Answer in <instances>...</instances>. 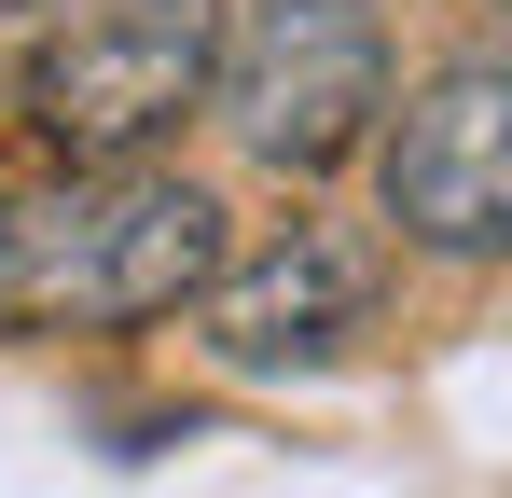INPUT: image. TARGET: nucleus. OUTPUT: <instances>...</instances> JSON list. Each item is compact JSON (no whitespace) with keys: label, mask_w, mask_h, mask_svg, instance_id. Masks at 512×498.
Listing matches in <instances>:
<instances>
[{"label":"nucleus","mask_w":512,"mask_h":498,"mask_svg":"<svg viewBox=\"0 0 512 498\" xmlns=\"http://www.w3.org/2000/svg\"><path fill=\"white\" fill-rule=\"evenodd\" d=\"M222 263V194L180 166H70L0 208V332H139Z\"/></svg>","instance_id":"1"},{"label":"nucleus","mask_w":512,"mask_h":498,"mask_svg":"<svg viewBox=\"0 0 512 498\" xmlns=\"http://www.w3.org/2000/svg\"><path fill=\"white\" fill-rule=\"evenodd\" d=\"M222 0H56L28 42V125L56 166H139L180 111L208 97Z\"/></svg>","instance_id":"2"},{"label":"nucleus","mask_w":512,"mask_h":498,"mask_svg":"<svg viewBox=\"0 0 512 498\" xmlns=\"http://www.w3.org/2000/svg\"><path fill=\"white\" fill-rule=\"evenodd\" d=\"M208 97L263 166L319 180L388 111V28H374V0H250L222 28V56H208Z\"/></svg>","instance_id":"3"},{"label":"nucleus","mask_w":512,"mask_h":498,"mask_svg":"<svg viewBox=\"0 0 512 498\" xmlns=\"http://www.w3.org/2000/svg\"><path fill=\"white\" fill-rule=\"evenodd\" d=\"M388 222L443 263H485L512 249V70L499 56H457L402 97L388 125Z\"/></svg>","instance_id":"4"},{"label":"nucleus","mask_w":512,"mask_h":498,"mask_svg":"<svg viewBox=\"0 0 512 498\" xmlns=\"http://www.w3.org/2000/svg\"><path fill=\"white\" fill-rule=\"evenodd\" d=\"M360 319H374V236H346V222H277L250 263L222 249L208 291H194L208 360H236V374H305Z\"/></svg>","instance_id":"5"},{"label":"nucleus","mask_w":512,"mask_h":498,"mask_svg":"<svg viewBox=\"0 0 512 498\" xmlns=\"http://www.w3.org/2000/svg\"><path fill=\"white\" fill-rule=\"evenodd\" d=\"M42 14H56V0H0V83L28 70V42H42Z\"/></svg>","instance_id":"6"}]
</instances>
